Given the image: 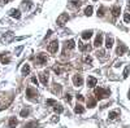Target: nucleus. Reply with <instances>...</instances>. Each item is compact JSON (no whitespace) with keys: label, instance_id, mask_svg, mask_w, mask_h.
<instances>
[{"label":"nucleus","instance_id":"nucleus-1","mask_svg":"<svg viewBox=\"0 0 130 128\" xmlns=\"http://www.w3.org/2000/svg\"><path fill=\"white\" fill-rule=\"evenodd\" d=\"M95 96L98 100H103V98H107L109 97L111 94V91L109 89H104V88H95Z\"/></svg>","mask_w":130,"mask_h":128},{"label":"nucleus","instance_id":"nucleus-2","mask_svg":"<svg viewBox=\"0 0 130 128\" xmlns=\"http://www.w3.org/2000/svg\"><path fill=\"white\" fill-rule=\"evenodd\" d=\"M68 20H69L68 13H61V14L57 17V25H59V26H64V25L68 22Z\"/></svg>","mask_w":130,"mask_h":128},{"label":"nucleus","instance_id":"nucleus-3","mask_svg":"<svg viewBox=\"0 0 130 128\" xmlns=\"http://www.w3.org/2000/svg\"><path fill=\"white\" fill-rule=\"evenodd\" d=\"M26 96H27V98H35L36 96H38V92H36V89L35 88H32V87H29V88L26 89Z\"/></svg>","mask_w":130,"mask_h":128},{"label":"nucleus","instance_id":"nucleus-4","mask_svg":"<svg viewBox=\"0 0 130 128\" xmlns=\"http://www.w3.org/2000/svg\"><path fill=\"white\" fill-rule=\"evenodd\" d=\"M57 49H59V42H57V40H53V42L48 45V51L51 53H56Z\"/></svg>","mask_w":130,"mask_h":128},{"label":"nucleus","instance_id":"nucleus-5","mask_svg":"<svg viewBox=\"0 0 130 128\" xmlns=\"http://www.w3.org/2000/svg\"><path fill=\"white\" fill-rule=\"evenodd\" d=\"M128 51V47L122 43H120V45L117 47V49H116V54H118V56H122V54Z\"/></svg>","mask_w":130,"mask_h":128},{"label":"nucleus","instance_id":"nucleus-6","mask_svg":"<svg viewBox=\"0 0 130 128\" xmlns=\"http://www.w3.org/2000/svg\"><path fill=\"white\" fill-rule=\"evenodd\" d=\"M36 62L39 63V65H43V63L47 62V56H46L44 53H39L38 56H36Z\"/></svg>","mask_w":130,"mask_h":128},{"label":"nucleus","instance_id":"nucleus-7","mask_svg":"<svg viewBox=\"0 0 130 128\" xmlns=\"http://www.w3.org/2000/svg\"><path fill=\"white\" fill-rule=\"evenodd\" d=\"M73 83L76 87H81L83 84V79H82V76L81 75H74L73 78Z\"/></svg>","mask_w":130,"mask_h":128},{"label":"nucleus","instance_id":"nucleus-8","mask_svg":"<svg viewBox=\"0 0 130 128\" xmlns=\"http://www.w3.org/2000/svg\"><path fill=\"white\" fill-rule=\"evenodd\" d=\"M39 80H40V83L43 85H47V83H48V74H46V72L39 74Z\"/></svg>","mask_w":130,"mask_h":128},{"label":"nucleus","instance_id":"nucleus-9","mask_svg":"<svg viewBox=\"0 0 130 128\" xmlns=\"http://www.w3.org/2000/svg\"><path fill=\"white\" fill-rule=\"evenodd\" d=\"M9 14H11V17H13V18H17V20H20V18H21V12L18 11V9H11Z\"/></svg>","mask_w":130,"mask_h":128},{"label":"nucleus","instance_id":"nucleus-10","mask_svg":"<svg viewBox=\"0 0 130 128\" xmlns=\"http://www.w3.org/2000/svg\"><path fill=\"white\" fill-rule=\"evenodd\" d=\"M98 83V80H96V78L94 76H89V79H87V85L90 87V88H92V87H95Z\"/></svg>","mask_w":130,"mask_h":128},{"label":"nucleus","instance_id":"nucleus-11","mask_svg":"<svg viewBox=\"0 0 130 128\" xmlns=\"http://www.w3.org/2000/svg\"><path fill=\"white\" fill-rule=\"evenodd\" d=\"M101 44H103V35H101V34H99V35H98L96 38H95L94 45H95V47H100Z\"/></svg>","mask_w":130,"mask_h":128},{"label":"nucleus","instance_id":"nucleus-12","mask_svg":"<svg viewBox=\"0 0 130 128\" xmlns=\"http://www.w3.org/2000/svg\"><path fill=\"white\" fill-rule=\"evenodd\" d=\"M111 13H112L113 17H118V14L121 13V8L120 7H112L111 8Z\"/></svg>","mask_w":130,"mask_h":128},{"label":"nucleus","instance_id":"nucleus-13","mask_svg":"<svg viewBox=\"0 0 130 128\" xmlns=\"http://www.w3.org/2000/svg\"><path fill=\"white\" fill-rule=\"evenodd\" d=\"M17 124H18V122L16 119V116H12L11 119H9V122H8V127L9 128H15Z\"/></svg>","mask_w":130,"mask_h":128},{"label":"nucleus","instance_id":"nucleus-14","mask_svg":"<svg viewBox=\"0 0 130 128\" xmlns=\"http://www.w3.org/2000/svg\"><path fill=\"white\" fill-rule=\"evenodd\" d=\"M105 47H107V49H111V48L113 47V38H111V36H107Z\"/></svg>","mask_w":130,"mask_h":128},{"label":"nucleus","instance_id":"nucleus-15","mask_svg":"<svg viewBox=\"0 0 130 128\" xmlns=\"http://www.w3.org/2000/svg\"><path fill=\"white\" fill-rule=\"evenodd\" d=\"M91 36H92V31H91V30L83 31V33H82V39H85V40H89Z\"/></svg>","mask_w":130,"mask_h":128},{"label":"nucleus","instance_id":"nucleus-16","mask_svg":"<svg viewBox=\"0 0 130 128\" xmlns=\"http://www.w3.org/2000/svg\"><path fill=\"white\" fill-rule=\"evenodd\" d=\"M87 105H89V107H95L96 106V100L94 97H89V100H87Z\"/></svg>","mask_w":130,"mask_h":128},{"label":"nucleus","instance_id":"nucleus-17","mask_svg":"<svg viewBox=\"0 0 130 128\" xmlns=\"http://www.w3.org/2000/svg\"><path fill=\"white\" fill-rule=\"evenodd\" d=\"M74 47H76V43H74V40L70 39V40H68L66 43H65V48H69V49H73Z\"/></svg>","mask_w":130,"mask_h":128},{"label":"nucleus","instance_id":"nucleus-18","mask_svg":"<svg viewBox=\"0 0 130 128\" xmlns=\"http://www.w3.org/2000/svg\"><path fill=\"white\" fill-rule=\"evenodd\" d=\"M74 111H76L77 114H83V113H85V107H83L82 105H78L77 104V106L74 107Z\"/></svg>","mask_w":130,"mask_h":128},{"label":"nucleus","instance_id":"nucleus-19","mask_svg":"<svg viewBox=\"0 0 130 128\" xmlns=\"http://www.w3.org/2000/svg\"><path fill=\"white\" fill-rule=\"evenodd\" d=\"M31 7H32V3L30 1V0H27V1L25 0V1L22 3V8H24V9H26V11H29V9H30Z\"/></svg>","mask_w":130,"mask_h":128},{"label":"nucleus","instance_id":"nucleus-20","mask_svg":"<svg viewBox=\"0 0 130 128\" xmlns=\"http://www.w3.org/2000/svg\"><path fill=\"white\" fill-rule=\"evenodd\" d=\"M118 116V111H111L109 114H108V118H109V120H114L116 119V118H117Z\"/></svg>","mask_w":130,"mask_h":128},{"label":"nucleus","instance_id":"nucleus-21","mask_svg":"<svg viewBox=\"0 0 130 128\" xmlns=\"http://www.w3.org/2000/svg\"><path fill=\"white\" fill-rule=\"evenodd\" d=\"M78 47H80V49L83 52V51H91V47L90 45H85L83 43H78Z\"/></svg>","mask_w":130,"mask_h":128},{"label":"nucleus","instance_id":"nucleus-22","mask_svg":"<svg viewBox=\"0 0 130 128\" xmlns=\"http://www.w3.org/2000/svg\"><path fill=\"white\" fill-rule=\"evenodd\" d=\"M69 1L72 3V5H73L74 8H80V7L82 5V1H81V0H69Z\"/></svg>","mask_w":130,"mask_h":128},{"label":"nucleus","instance_id":"nucleus-23","mask_svg":"<svg viewBox=\"0 0 130 128\" xmlns=\"http://www.w3.org/2000/svg\"><path fill=\"white\" fill-rule=\"evenodd\" d=\"M29 114H30V109H22L21 113H20V115L24 116V118H26L27 115H29Z\"/></svg>","mask_w":130,"mask_h":128},{"label":"nucleus","instance_id":"nucleus-24","mask_svg":"<svg viewBox=\"0 0 130 128\" xmlns=\"http://www.w3.org/2000/svg\"><path fill=\"white\" fill-rule=\"evenodd\" d=\"M22 74H24V75L30 74V66L29 65H25L24 67H22Z\"/></svg>","mask_w":130,"mask_h":128},{"label":"nucleus","instance_id":"nucleus-25","mask_svg":"<svg viewBox=\"0 0 130 128\" xmlns=\"http://www.w3.org/2000/svg\"><path fill=\"white\" fill-rule=\"evenodd\" d=\"M38 127V122H30L29 124H26L25 128H36Z\"/></svg>","mask_w":130,"mask_h":128},{"label":"nucleus","instance_id":"nucleus-26","mask_svg":"<svg viewBox=\"0 0 130 128\" xmlns=\"http://www.w3.org/2000/svg\"><path fill=\"white\" fill-rule=\"evenodd\" d=\"M53 110L56 111V113H59V114H61V113L64 111V107L61 106V105H56V106L53 107Z\"/></svg>","mask_w":130,"mask_h":128},{"label":"nucleus","instance_id":"nucleus-27","mask_svg":"<svg viewBox=\"0 0 130 128\" xmlns=\"http://www.w3.org/2000/svg\"><path fill=\"white\" fill-rule=\"evenodd\" d=\"M85 14H86V16H89V17L92 14V7H91V5L86 8V11H85Z\"/></svg>","mask_w":130,"mask_h":128},{"label":"nucleus","instance_id":"nucleus-28","mask_svg":"<svg viewBox=\"0 0 130 128\" xmlns=\"http://www.w3.org/2000/svg\"><path fill=\"white\" fill-rule=\"evenodd\" d=\"M104 11H105L104 7H100L99 9H98V16H99V17H103V16H104Z\"/></svg>","mask_w":130,"mask_h":128},{"label":"nucleus","instance_id":"nucleus-29","mask_svg":"<svg viewBox=\"0 0 130 128\" xmlns=\"http://www.w3.org/2000/svg\"><path fill=\"white\" fill-rule=\"evenodd\" d=\"M129 71H130V66H126V67H125V70H124V78H125V79L129 76Z\"/></svg>","mask_w":130,"mask_h":128},{"label":"nucleus","instance_id":"nucleus-30","mask_svg":"<svg viewBox=\"0 0 130 128\" xmlns=\"http://www.w3.org/2000/svg\"><path fill=\"white\" fill-rule=\"evenodd\" d=\"M124 21L126 22V23H130V14L129 13H125L124 14Z\"/></svg>","mask_w":130,"mask_h":128},{"label":"nucleus","instance_id":"nucleus-31","mask_svg":"<svg viewBox=\"0 0 130 128\" xmlns=\"http://www.w3.org/2000/svg\"><path fill=\"white\" fill-rule=\"evenodd\" d=\"M83 61H85V63H91L92 62V58L90 56H86L85 58H83Z\"/></svg>","mask_w":130,"mask_h":128},{"label":"nucleus","instance_id":"nucleus-32","mask_svg":"<svg viewBox=\"0 0 130 128\" xmlns=\"http://www.w3.org/2000/svg\"><path fill=\"white\" fill-rule=\"evenodd\" d=\"M55 85V88H53V92H60V91H61V87H60V84H53Z\"/></svg>","mask_w":130,"mask_h":128},{"label":"nucleus","instance_id":"nucleus-33","mask_svg":"<svg viewBox=\"0 0 130 128\" xmlns=\"http://www.w3.org/2000/svg\"><path fill=\"white\" fill-rule=\"evenodd\" d=\"M9 62H11V60H9L8 57H3V58H1V63H3V65H5V63H9Z\"/></svg>","mask_w":130,"mask_h":128},{"label":"nucleus","instance_id":"nucleus-34","mask_svg":"<svg viewBox=\"0 0 130 128\" xmlns=\"http://www.w3.org/2000/svg\"><path fill=\"white\" fill-rule=\"evenodd\" d=\"M47 105H56L55 100H47Z\"/></svg>","mask_w":130,"mask_h":128},{"label":"nucleus","instance_id":"nucleus-35","mask_svg":"<svg viewBox=\"0 0 130 128\" xmlns=\"http://www.w3.org/2000/svg\"><path fill=\"white\" fill-rule=\"evenodd\" d=\"M77 100H80V101H85V97H83L82 94H77Z\"/></svg>","mask_w":130,"mask_h":128},{"label":"nucleus","instance_id":"nucleus-36","mask_svg":"<svg viewBox=\"0 0 130 128\" xmlns=\"http://www.w3.org/2000/svg\"><path fill=\"white\" fill-rule=\"evenodd\" d=\"M65 100H66V101L69 102V101H70V100H72V96H70V94H69V93H68L66 96H65Z\"/></svg>","mask_w":130,"mask_h":128},{"label":"nucleus","instance_id":"nucleus-37","mask_svg":"<svg viewBox=\"0 0 130 128\" xmlns=\"http://www.w3.org/2000/svg\"><path fill=\"white\" fill-rule=\"evenodd\" d=\"M53 71H55V72H56V74H60V72H61V70H60V69H59L57 66H56V67H55V69H53Z\"/></svg>","mask_w":130,"mask_h":128},{"label":"nucleus","instance_id":"nucleus-38","mask_svg":"<svg viewBox=\"0 0 130 128\" xmlns=\"http://www.w3.org/2000/svg\"><path fill=\"white\" fill-rule=\"evenodd\" d=\"M31 81L34 84H38V79H36V78H31Z\"/></svg>","mask_w":130,"mask_h":128},{"label":"nucleus","instance_id":"nucleus-39","mask_svg":"<svg viewBox=\"0 0 130 128\" xmlns=\"http://www.w3.org/2000/svg\"><path fill=\"white\" fill-rule=\"evenodd\" d=\"M51 34H52V31H51V30H48V33H47V35H46V39H47V38H48V36H49Z\"/></svg>","mask_w":130,"mask_h":128},{"label":"nucleus","instance_id":"nucleus-40","mask_svg":"<svg viewBox=\"0 0 130 128\" xmlns=\"http://www.w3.org/2000/svg\"><path fill=\"white\" fill-rule=\"evenodd\" d=\"M9 1V0H3V3H8Z\"/></svg>","mask_w":130,"mask_h":128},{"label":"nucleus","instance_id":"nucleus-41","mask_svg":"<svg viewBox=\"0 0 130 128\" xmlns=\"http://www.w3.org/2000/svg\"><path fill=\"white\" fill-rule=\"evenodd\" d=\"M129 100H130V92H129Z\"/></svg>","mask_w":130,"mask_h":128},{"label":"nucleus","instance_id":"nucleus-42","mask_svg":"<svg viewBox=\"0 0 130 128\" xmlns=\"http://www.w3.org/2000/svg\"><path fill=\"white\" fill-rule=\"evenodd\" d=\"M94 1H96V0H94Z\"/></svg>","mask_w":130,"mask_h":128}]
</instances>
